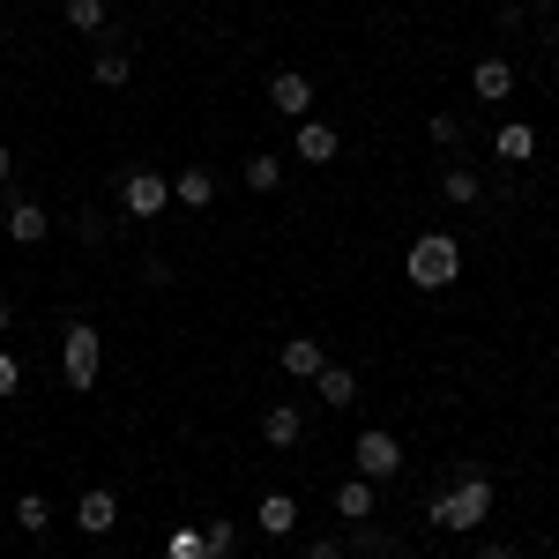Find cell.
I'll list each match as a JSON object with an SVG mask.
<instances>
[{"label":"cell","mask_w":559,"mask_h":559,"mask_svg":"<svg viewBox=\"0 0 559 559\" xmlns=\"http://www.w3.org/2000/svg\"><path fill=\"white\" fill-rule=\"evenodd\" d=\"M485 515H492V477H485V471H455V477H448V485L426 500V522H432V530H448V537L477 530Z\"/></svg>","instance_id":"obj_1"},{"label":"cell","mask_w":559,"mask_h":559,"mask_svg":"<svg viewBox=\"0 0 559 559\" xmlns=\"http://www.w3.org/2000/svg\"><path fill=\"white\" fill-rule=\"evenodd\" d=\"M403 276H411L418 292H448V284L463 276V247H455V231H418L411 254H403Z\"/></svg>","instance_id":"obj_2"},{"label":"cell","mask_w":559,"mask_h":559,"mask_svg":"<svg viewBox=\"0 0 559 559\" xmlns=\"http://www.w3.org/2000/svg\"><path fill=\"white\" fill-rule=\"evenodd\" d=\"M97 366H105V336L90 321H68L60 329V373H68V388H97Z\"/></svg>","instance_id":"obj_3"},{"label":"cell","mask_w":559,"mask_h":559,"mask_svg":"<svg viewBox=\"0 0 559 559\" xmlns=\"http://www.w3.org/2000/svg\"><path fill=\"white\" fill-rule=\"evenodd\" d=\"M120 210L142 216V224H150V216H165V210H173V173H157V165H134V173L120 179Z\"/></svg>","instance_id":"obj_4"},{"label":"cell","mask_w":559,"mask_h":559,"mask_svg":"<svg viewBox=\"0 0 559 559\" xmlns=\"http://www.w3.org/2000/svg\"><path fill=\"white\" fill-rule=\"evenodd\" d=\"M350 463H358V477H373V485H388V477L403 471V440L381 426H366L358 432V448H350Z\"/></svg>","instance_id":"obj_5"},{"label":"cell","mask_w":559,"mask_h":559,"mask_svg":"<svg viewBox=\"0 0 559 559\" xmlns=\"http://www.w3.org/2000/svg\"><path fill=\"white\" fill-rule=\"evenodd\" d=\"M269 112H276V120H292V128L313 120V83H306L299 68H276V75H269Z\"/></svg>","instance_id":"obj_6"},{"label":"cell","mask_w":559,"mask_h":559,"mask_svg":"<svg viewBox=\"0 0 559 559\" xmlns=\"http://www.w3.org/2000/svg\"><path fill=\"white\" fill-rule=\"evenodd\" d=\"M75 530H83V537H112V530H120V492L90 485L83 500H75Z\"/></svg>","instance_id":"obj_7"},{"label":"cell","mask_w":559,"mask_h":559,"mask_svg":"<svg viewBox=\"0 0 559 559\" xmlns=\"http://www.w3.org/2000/svg\"><path fill=\"white\" fill-rule=\"evenodd\" d=\"M471 97L477 105H508V97H515V68H508L500 52H485V60L471 68Z\"/></svg>","instance_id":"obj_8"},{"label":"cell","mask_w":559,"mask_h":559,"mask_svg":"<svg viewBox=\"0 0 559 559\" xmlns=\"http://www.w3.org/2000/svg\"><path fill=\"white\" fill-rule=\"evenodd\" d=\"M254 530L269 537V545H284V537L299 530V500H292V492H269V500L254 508Z\"/></svg>","instance_id":"obj_9"},{"label":"cell","mask_w":559,"mask_h":559,"mask_svg":"<svg viewBox=\"0 0 559 559\" xmlns=\"http://www.w3.org/2000/svg\"><path fill=\"white\" fill-rule=\"evenodd\" d=\"M261 440H269V448H299L306 440V411L299 403H269V411H261Z\"/></svg>","instance_id":"obj_10"},{"label":"cell","mask_w":559,"mask_h":559,"mask_svg":"<svg viewBox=\"0 0 559 559\" xmlns=\"http://www.w3.org/2000/svg\"><path fill=\"white\" fill-rule=\"evenodd\" d=\"M276 366H284L292 381H313V373L329 366V344H321V336H292V344L276 350Z\"/></svg>","instance_id":"obj_11"},{"label":"cell","mask_w":559,"mask_h":559,"mask_svg":"<svg viewBox=\"0 0 559 559\" xmlns=\"http://www.w3.org/2000/svg\"><path fill=\"white\" fill-rule=\"evenodd\" d=\"M173 202H179V210H210V202H216V173H210V165H179V173H173Z\"/></svg>","instance_id":"obj_12"},{"label":"cell","mask_w":559,"mask_h":559,"mask_svg":"<svg viewBox=\"0 0 559 559\" xmlns=\"http://www.w3.org/2000/svg\"><path fill=\"white\" fill-rule=\"evenodd\" d=\"M373 508H381V485L373 477H344L336 485V515L344 522H373Z\"/></svg>","instance_id":"obj_13"},{"label":"cell","mask_w":559,"mask_h":559,"mask_svg":"<svg viewBox=\"0 0 559 559\" xmlns=\"http://www.w3.org/2000/svg\"><path fill=\"white\" fill-rule=\"evenodd\" d=\"M336 150H344V134L329 120H299V165H336Z\"/></svg>","instance_id":"obj_14"},{"label":"cell","mask_w":559,"mask_h":559,"mask_svg":"<svg viewBox=\"0 0 559 559\" xmlns=\"http://www.w3.org/2000/svg\"><path fill=\"white\" fill-rule=\"evenodd\" d=\"M90 75H97L105 90H128L134 83V52L128 45H97V52H90Z\"/></svg>","instance_id":"obj_15"},{"label":"cell","mask_w":559,"mask_h":559,"mask_svg":"<svg viewBox=\"0 0 559 559\" xmlns=\"http://www.w3.org/2000/svg\"><path fill=\"white\" fill-rule=\"evenodd\" d=\"M45 231H52V216L38 202H8V239L15 247H45Z\"/></svg>","instance_id":"obj_16"},{"label":"cell","mask_w":559,"mask_h":559,"mask_svg":"<svg viewBox=\"0 0 559 559\" xmlns=\"http://www.w3.org/2000/svg\"><path fill=\"white\" fill-rule=\"evenodd\" d=\"M492 150H500V165H530L537 157V128L530 120H508V128L492 134Z\"/></svg>","instance_id":"obj_17"},{"label":"cell","mask_w":559,"mask_h":559,"mask_svg":"<svg viewBox=\"0 0 559 559\" xmlns=\"http://www.w3.org/2000/svg\"><path fill=\"white\" fill-rule=\"evenodd\" d=\"M440 194H448L455 210H477V202H485V179H477L471 165H448V173H440Z\"/></svg>","instance_id":"obj_18"},{"label":"cell","mask_w":559,"mask_h":559,"mask_svg":"<svg viewBox=\"0 0 559 559\" xmlns=\"http://www.w3.org/2000/svg\"><path fill=\"white\" fill-rule=\"evenodd\" d=\"M247 187H254V194H276V187H284V157H276V150H254V157H247Z\"/></svg>","instance_id":"obj_19"},{"label":"cell","mask_w":559,"mask_h":559,"mask_svg":"<svg viewBox=\"0 0 559 559\" xmlns=\"http://www.w3.org/2000/svg\"><path fill=\"white\" fill-rule=\"evenodd\" d=\"M313 388H321V403H350V395H358V373H350V366H336V358H329V366H321V373H313Z\"/></svg>","instance_id":"obj_20"},{"label":"cell","mask_w":559,"mask_h":559,"mask_svg":"<svg viewBox=\"0 0 559 559\" xmlns=\"http://www.w3.org/2000/svg\"><path fill=\"white\" fill-rule=\"evenodd\" d=\"M15 530H23V537H45V530H52V500H45V492H23V500H15Z\"/></svg>","instance_id":"obj_21"},{"label":"cell","mask_w":559,"mask_h":559,"mask_svg":"<svg viewBox=\"0 0 559 559\" xmlns=\"http://www.w3.org/2000/svg\"><path fill=\"white\" fill-rule=\"evenodd\" d=\"M60 15H68V31H83V38H105V15H112V8H105V0H68Z\"/></svg>","instance_id":"obj_22"},{"label":"cell","mask_w":559,"mask_h":559,"mask_svg":"<svg viewBox=\"0 0 559 559\" xmlns=\"http://www.w3.org/2000/svg\"><path fill=\"white\" fill-rule=\"evenodd\" d=\"M231 545H239L231 522H202V559H231Z\"/></svg>","instance_id":"obj_23"},{"label":"cell","mask_w":559,"mask_h":559,"mask_svg":"<svg viewBox=\"0 0 559 559\" xmlns=\"http://www.w3.org/2000/svg\"><path fill=\"white\" fill-rule=\"evenodd\" d=\"M165 559H202V522H179L173 545H165Z\"/></svg>","instance_id":"obj_24"},{"label":"cell","mask_w":559,"mask_h":559,"mask_svg":"<svg viewBox=\"0 0 559 559\" xmlns=\"http://www.w3.org/2000/svg\"><path fill=\"white\" fill-rule=\"evenodd\" d=\"M8 395H23V358L0 344V403H8Z\"/></svg>","instance_id":"obj_25"},{"label":"cell","mask_w":559,"mask_h":559,"mask_svg":"<svg viewBox=\"0 0 559 559\" xmlns=\"http://www.w3.org/2000/svg\"><path fill=\"white\" fill-rule=\"evenodd\" d=\"M432 142L455 150V142H463V112H432Z\"/></svg>","instance_id":"obj_26"},{"label":"cell","mask_w":559,"mask_h":559,"mask_svg":"<svg viewBox=\"0 0 559 559\" xmlns=\"http://www.w3.org/2000/svg\"><path fill=\"white\" fill-rule=\"evenodd\" d=\"M306 559H350V545H344V537H313V545H306Z\"/></svg>","instance_id":"obj_27"},{"label":"cell","mask_w":559,"mask_h":559,"mask_svg":"<svg viewBox=\"0 0 559 559\" xmlns=\"http://www.w3.org/2000/svg\"><path fill=\"white\" fill-rule=\"evenodd\" d=\"M477 559H522V552H515V545H485Z\"/></svg>","instance_id":"obj_28"},{"label":"cell","mask_w":559,"mask_h":559,"mask_svg":"<svg viewBox=\"0 0 559 559\" xmlns=\"http://www.w3.org/2000/svg\"><path fill=\"white\" fill-rule=\"evenodd\" d=\"M8 321H15V299H8V292H0V336H8Z\"/></svg>","instance_id":"obj_29"},{"label":"cell","mask_w":559,"mask_h":559,"mask_svg":"<svg viewBox=\"0 0 559 559\" xmlns=\"http://www.w3.org/2000/svg\"><path fill=\"white\" fill-rule=\"evenodd\" d=\"M8 173H15V157H8V142H0V187H8Z\"/></svg>","instance_id":"obj_30"},{"label":"cell","mask_w":559,"mask_h":559,"mask_svg":"<svg viewBox=\"0 0 559 559\" xmlns=\"http://www.w3.org/2000/svg\"><path fill=\"white\" fill-rule=\"evenodd\" d=\"M366 559H395V552H366Z\"/></svg>","instance_id":"obj_31"},{"label":"cell","mask_w":559,"mask_h":559,"mask_svg":"<svg viewBox=\"0 0 559 559\" xmlns=\"http://www.w3.org/2000/svg\"><path fill=\"white\" fill-rule=\"evenodd\" d=\"M0 45H8V23H0Z\"/></svg>","instance_id":"obj_32"},{"label":"cell","mask_w":559,"mask_h":559,"mask_svg":"<svg viewBox=\"0 0 559 559\" xmlns=\"http://www.w3.org/2000/svg\"><path fill=\"white\" fill-rule=\"evenodd\" d=\"M269 559H292V552H269Z\"/></svg>","instance_id":"obj_33"},{"label":"cell","mask_w":559,"mask_h":559,"mask_svg":"<svg viewBox=\"0 0 559 559\" xmlns=\"http://www.w3.org/2000/svg\"><path fill=\"white\" fill-rule=\"evenodd\" d=\"M552 75H559V52H552Z\"/></svg>","instance_id":"obj_34"},{"label":"cell","mask_w":559,"mask_h":559,"mask_svg":"<svg viewBox=\"0 0 559 559\" xmlns=\"http://www.w3.org/2000/svg\"><path fill=\"white\" fill-rule=\"evenodd\" d=\"M537 8H545V0H537Z\"/></svg>","instance_id":"obj_35"},{"label":"cell","mask_w":559,"mask_h":559,"mask_svg":"<svg viewBox=\"0 0 559 559\" xmlns=\"http://www.w3.org/2000/svg\"><path fill=\"white\" fill-rule=\"evenodd\" d=\"M552 8H559V0H552Z\"/></svg>","instance_id":"obj_36"}]
</instances>
